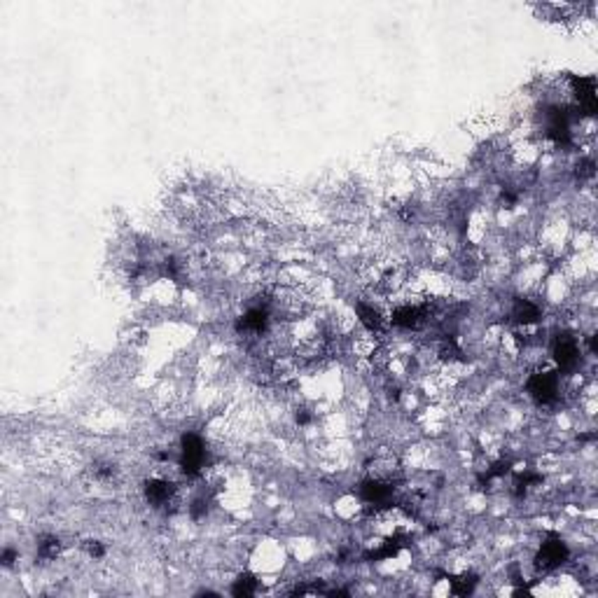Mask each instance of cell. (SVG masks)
<instances>
[{"label":"cell","instance_id":"2","mask_svg":"<svg viewBox=\"0 0 598 598\" xmlns=\"http://www.w3.org/2000/svg\"><path fill=\"white\" fill-rule=\"evenodd\" d=\"M528 393L535 402L540 404H549L554 402L558 393H561V388H558V379L554 372H535L531 379L526 383Z\"/></svg>","mask_w":598,"mask_h":598},{"label":"cell","instance_id":"4","mask_svg":"<svg viewBox=\"0 0 598 598\" xmlns=\"http://www.w3.org/2000/svg\"><path fill=\"white\" fill-rule=\"evenodd\" d=\"M554 360L563 370H573L580 363V344L570 334H558L554 341Z\"/></svg>","mask_w":598,"mask_h":598},{"label":"cell","instance_id":"11","mask_svg":"<svg viewBox=\"0 0 598 598\" xmlns=\"http://www.w3.org/2000/svg\"><path fill=\"white\" fill-rule=\"evenodd\" d=\"M14 558H17V554H14L12 549H5V551H3V565H12Z\"/></svg>","mask_w":598,"mask_h":598},{"label":"cell","instance_id":"3","mask_svg":"<svg viewBox=\"0 0 598 598\" xmlns=\"http://www.w3.org/2000/svg\"><path fill=\"white\" fill-rule=\"evenodd\" d=\"M565 558H568V547H565V542L561 538H549L547 542H542V547L538 551V556H535V565H538L540 570H554L558 568Z\"/></svg>","mask_w":598,"mask_h":598},{"label":"cell","instance_id":"9","mask_svg":"<svg viewBox=\"0 0 598 598\" xmlns=\"http://www.w3.org/2000/svg\"><path fill=\"white\" fill-rule=\"evenodd\" d=\"M474 585H477V580H474V575L463 573V575H458V578L451 580V592L458 594V596H465V594H470V592H472Z\"/></svg>","mask_w":598,"mask_h":598},{"label":"cell","instance_id":"6","mask_svg":"<svg viewBox=\"0 0 598 598\" xmlns=\"http://www.w3.org/2000/svg\"><path fill=\"white\" fill-rule=\"evenodd\" d=\"M356 313H358L360 325H363L367 332L377 334V332H381V329H383V316H381L379 309H374V304L360 302V304L356 306Z\"/></svg>","mask_w":598,"mask_h":598},{"label":"cell","instance_id":"10","mask_svg":"<svg viewBox=\"0 0 598 598\" xmlns=\"http://www.w3.org/2000/svg\"><path fill=\"white\" fill-rule=\"evenodd\" d=\"M84 551H87L89 556H94V558H101L105 554L103 544L98 542V540H87V542H84Z\"/></svg>","mask_w":598,"mask_h":598},{"label":"cell","instance_id":"5","mask_svg":"<svg viewBox=\"0 0 598 598\" xmlns=\"http://www.w3.org/2000/svg\"><path fill=\"white\" fill-rule=\"evenodd\" d=\"M175 496V484L173 481H166V479H150L148 484H145V498H148V503L152 508H164L173 500Z\"/></svg>","mask_w":598,"mask_h":598},{"label":"cell","instance_id":"1","mask_svg":"<svg viewBox=\"0 0 598 598\" xmlns=\"http://www.w3.org/2000/svg\"><path fill=\"white\" fill-rule=\"evenodd\" d=\"M206 465V447L204 440L194 433H187L182 437V449H180V467L187 477H197Z\"/></svg>","mask_w":598,"mask_h":598},{"label":"cell","instance_id":"7","mask_svg":"<svg viewBox=\"0 0 598 598\" xmlns=\"http://www.w3.org/2000/svg\"><path fill=\"white\" fill-rule=\"evenodd\" d=\"M255 592H257V580L252 578L250 573L239 575V580H236L234 587H232V594H234V596H252Z\"/></svg>","mask_w":598,"mask_h":598},{"label":"cell","instance_id":"8","mask_svg":"<svg viewBox=\"0 0 598 598\" xmlns=\"http://www.w3.org/2000/svg\"><path fill=\"white\" fill-rule=\"evenodd\" d=\"M37 551H40L42 558H57L61 551L59 538H54V535H45V538H40V542H37Z\"/></svg>","mask_w":598,"mask_h":598}]
</instances>
